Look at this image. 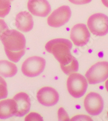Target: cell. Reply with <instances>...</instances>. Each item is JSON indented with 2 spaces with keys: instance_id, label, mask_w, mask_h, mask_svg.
<instances>
[{
  "instance_id": "6da1fadb",
  "label": "cell",
  "mask_w": 108,
  "mask_h": 121,
  "mask_svg": "<svg viewBox=\"0 0 108 121\" xmlns=\"http://www.w3.org/2000/svg\"><path fill=\"white\" fill-rule=\"evenodd\" d=\"M8 59L17 63L25 54L26 40L23 34L15 30H7L1 39Z\"/></svg>"
},
{
  "instance_id": "7a4b0ae2",
  "label": "cell",
  "mask_w": 108,
  "mask_h": 121,
  "mask_svg": "<svg viewBox=\"0 0 108 121\" xmlns=\"http://www.w3.org/2000/svg\"><path fill=\"white\" fill-rule=\"evenodd\" d=\"M72 44L69 40L64 38H57L49 41L45 44V48L48 52L54 55L63 66L73 59L71 54Z\"/></svg>"
},
{
  "instance_id": "3957f363",
  "label": "cell",
  "mask_w": 108,
  "mask_h": 121,
  "mask_svg": "<svg viewBox=\"0 0 108 121\" xmlns=\"http://www.w3.org/2000/svg\"><path fill=\"white\" fill-rule=\"evenodd\" d=\"M69 93L75 98L82 97L86 93L88 82L84 76L78 73L70 74L67 82Z\"/></svg>"
},
{
  "instance_id": "277c9868",
  "label": "cell",
  "mask_w": 108,
  "mask_h": 121,
  "mask_svg": "<svg viewBox=\"0 0 108 121\" xmlns=\"http://www.w3.org/2000/svg\"><path fill=\"white\" fill-rule=\"evenodd\" d=\"M45 65V60L41 57H30L23 63L21 70L23 74L26 76L36 77L43 72Z\"/></svg>"
},
{
  "instance_id": "5b68a950",
  "label": "cell",
  "mask_w": 108,
  "mask_h": 121,
  "mask_svg": "<svg viewBox=\"0 0 108 121\" xmlns=\"http://www.w3.org/2000/svg\"><path fill=\"white\" fill-rule=\"evenodd\" d=\"M89 84L102 82L108 78V62H98L90 68L86 73Z\"/></svg>"
},
{
  "instance_id": "8992f818",
  "label": "cell",
  "mask_w": 108,
  "mask_h": 121,
  "mask_svg": "<svg viewBox=\"0 0 108 121\" xmlns=\"http://www.w3.org/2000/svg\"><path fill=\"white\" fill-rule=\"evenodd\" d=\"M90 31L97 36H104L108 33V17L102 13H95L88 20Z\"/></svg>"
},
{
  "instance_id": "52a82bcc",
  "label": "cell",
  "mask_w": 108,
  "mask_h": 121,
  "mask_svg": "<svg viewBox=\"0 0 108 121\" xmlns=\"http://www.w3.org/2000/svg\"><path fill=\"white\" fill-rule=\"evenodd\" d=\"M71 16V10L68 6H62L56 9L51 13L47 20L50 27H60L69 21Z\"/></svg>"
},
{
  "instance_id": "ba28073f",
  "label": "cell",
  "mask_w": 108,
  "mask_h": 121,
  "mask_svg": "<svg viewBox=\"0 0 108 121\" xmlns=\"http://www.w3.org/2000/svg\"><path fill=\"white\" fill-rule=\"evenodd\" d=\"M84 106L89 114L93 116L98 115L103 109V99L98 93L90 92L85 98Z\"/></svg>"
},
{
  "instance_id": "9c48e42d",
  "label": "cell",
  "mask_w": 108,
  "mask_h": 121,
  "mask_svg": "<svg viewBox=\"0 0 108 121\" xmlns=\"http://www.w3.org/2000/svg\"><path fill=\"white\" fill-rule=\"evenodd\" d=\"M90 33L84 24H78L74 26L70 32V39L75 45L82 47L89 42Z\"/></svg>"
},
{
  "instance_id": "30bf717a",
  "label": "cell",
  "mask_w": 108,
  "mask_h": 121,
  "mask_svg": "<svg viewBox=\"0 0 108 121\" xmlns=\"http://www.w3.org/2000/svg\"><path fill=\"white\" fill-rule=\"evenodd\" d=\"M38 102L45 106H54L59 100V94L54 88L44 87L38 91L36 95Z\"/></svg>"
},
{
  "instance_id": "8fae6325",
  "label": "cell",
  "mask_w": 108,
  "mask_h": 121,
  "mask_svg": "<svg viewBox=\"0 0 108 121\" xmlns=\"http://www.w3.org/2000/svg\"><path fill=\"white\" fill-rule=\"evenodd\" d=\"M13 99L15 102V113L17 117H23L27 114L31 106L29 96L24 92H19L14 96Z\"/></svg>"
},
{
  "instance_id": "7c38bea8",
  "label": "cell",
  "mask_w": 108,
  "mask_h": 121,
  "mask_svg": "<svg viewBox=\"0 0 108 121\" xmlns=\"http://www.w3.org/2000/svg\"><path fill=\"white\" fill-rule=\"evenodd\" d=\"M27 7L33 15L37 17H45L51 12V6L47 0H29Z\"/></svg>"
},
{
  "instance_id": "4fadbf2b",
  "label": "cell",
  "mask_w": 108,
  "mask_h": 121,
  "mask_svg": "<svg viewBox=\"0 0 108 121\" xmlns=\"http://www.w3.org/2000/svg\"><path fill=\"white\" fill-rule=\"evenodd\" d=\"M15 25L21 31L24 32L30 31L34 27L33 17L26 11L19 12L16 16Z\"/></svg>"
},
{
  "instance_id": "5bb4252c",
  "label": "cell",
  "mask_w": 108,
  "mask_h": 121,
  "mask_svg": "<svg viewBox=\"0 0 108 121\" xmlns=\"http://www.w3.org/2000/svg\"><path fill=\"white\" fill-rule=\"evenodd\" d=\"M15 113V105L13 99H7L0 101V119L10 118Z\"/></svg>"
},
{
  "instance_id": "9a60e30c",
  "label": "cell",
  "mask_w": 108,
  "mask_h": 121,
  "mask_svg": "<svg viewBox=\"0 0 108 121\" xmlns=\"http://www.w3.org/2000/svg\"><path fill=\"white\" fill-rule=\"evenodd\" d=\"M17 72L15 64L6 60H0V75L4 78H11Z\"/></svg>"
},
{
  "instance_id": "2e32d148",
  "label": "cell",
  "mask_w": 108,
  "mask_h": 121,
  "mask_svg": "<svg viewBox=\"0 0 108 121\" xmlns=\"http://www.w3.org/2000/svg\"><path fill=\"white\" fill-rule=\"evenodd\" d=\"M14 0H0V17H4L9 13L11 2Z\"/></svg>"
},
{
  "instance_id": "e0dca14e",
  "label": "cell",
  "mask_w": 108,
  "mask_h": 121,
  "mask_svg": "<svg viewBox=\"0 0 108 121\" xmlns=\"http://www.w3.org/2000/svg\"><path fill=\"white\" fill-rule=\"evenodd\" d=\"M8 96V90L6 81L0 76V100L6 98Z\"/></svg>"
},
{
  "instance_id": "ac0fdd59",
  "label": "cell",
  "mask_w": 108,
  "mask_h": 121,
  "mask_svg": "<svg viewBox=\"0 0 108 121\" xmlns=\"http://www.w3.org/2000/svg\"><path fill=\"white\" fill-rule=\"evenodd\" d=\"M25 121H43V118L38 113L31 112L26 117Z\"/></svg>"
},
{
  "instance_id": "d6986e66",
  "label": "cell",
  "mask_w": 108,
  "mask_h": 121,
  "mask_svg": "<svg viewBox=\"0 0 108 121\" xmlns=\"http://www.w3.org/2000/svg\"><path fill=\"white\" fill-rule=\"evenodd\" d=\"M8 29V26L7 25L6 22L2 20V19H0V39H1V38L3 33Z\"/></svg>"
},
{
  "instance_id": "ffe728a7",
  "label": "cell",
  "mask_w": 108,
  "mask_h": 121,
  "mask_svg": "<svg viewBox=\"0 0 108 121\" xmlns=\"http://www.w3.org/2000/svg\"><path fill=\"white\" fill-rule=\"evenodd\" d=\"M70 2L76 5H83L88 4L90 3L92 0H68Z\"/></svg>"
},
{
  "instance_id": "44dd1931",
  "label": "cell",
  "mask_w": 108,
  "mask_h": 121,
  "mask_svg": "<svg viewBox=\"0 0 108 121\" xmlns=\"http://www.w3.org/2000/svg\"><path fill=\"white\" fill-rule=\"evenodd\" d=\"M104 6L108 8V0H101Z\"/></svg>"
},
{
  "instance_id": "7402d4cb",
  "label": "cell",
  "mask_w": 108,
  "mask_h": 121,
  "mask_svg": "<svg viewBox=\"0 0 108 121\" xmlns=\"http://www.w3.org/2000/svg\"><path fill=\"white\" fill-rule=\"evenodd\" d=\"M105 88L106 90H107V91L108 92V79L107 80V81H106L105 83Z\"/></svg>"
},
{
  "instance_id": "603a6c76",
  "label": "cell",
  "mask_w": 108,
  "mask_h": 121,
  "mask_svg": "<svg viewBox=\"0 0 108 121\" xmlns=\"http://www.w3.org/2000/svg\"><path fill=\"white\" fill-rule=\"evenodd\" d=\"M107 114H108V113H107Z\"/></svg>"
}]
</instances>
